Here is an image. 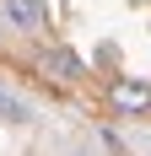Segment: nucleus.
I'll return each instance as SVG.
<instances>
[{
	"label": "nucleus",
	"mask_w": 151,
	"mask_h": 156,
	"mask_svg": "<svg viewBox=\"0 0 151 156\" xmlns=\"http://www.w3.org/2000/svg\"><path fill=\"white\" fill-rule=\"evenodd\" d=\"M6 32H43L49 27V5L43 0H0Z\"/></svg>",
	"instance_id": "1"
},
{
	"label": "nucleus",
	"mask_w": 151,
	"mask_h": 156,
	"mask_svg": "<svg viewBox=\"0 0 151 156\" xmlns=\"http://www.w3.org/2000/svg\"><path fill=\"white\" fill-rule=\"evenodd\" d=\"M43 76H54V81H81L87 65H81V54H70V48H49V54H43Z\"/></svg>",
	"instance_id": "2"
},
{
	"label": "nucleus",
	"mask_w": 151,
	"mask_h": 156,
	"mask_svg": "<svg viewBox=\"0 0 151 156\" xmlns=\"http://www.w3.org/2000/svg\"><path fill=\"white\" fill-rule=\"evenodd\" d=\"M0 124H32V102L0 86Z\"/></svg>",
	"instance_id": "3"
},
{
	"label": "nucleus",
	"mask_w": 151,
	"mask_h": 156,
	"mask_svg": "<svg viewBox=\"0 0 151 156\" xmlns=\"http://www.w3.org/2000/svg\"><path fill=\"white\" fill-rule=\"evenodd\" d=\"M113 102H119V108H146V102H151V86H146V81H119V86H113Z\"/></svg>",
	"instance_id": "4"
},
{
	"label": "nucleus",
	"mask_w": 151,
	"mask_h": 156,
	"mask_svg": "<svg viewBox=\"0 0 151 156\" xmlns=\"http://www.w3.org/2000/svg\"><path fill=\"white\" fill-rule=\"evenodd\" d=\"M0 32H6V16H0Z\"/></svg>",
	"instance_id": "5"
}]
</instances>
